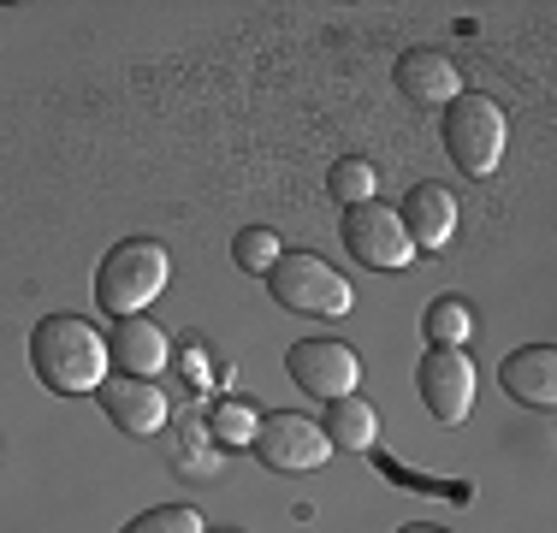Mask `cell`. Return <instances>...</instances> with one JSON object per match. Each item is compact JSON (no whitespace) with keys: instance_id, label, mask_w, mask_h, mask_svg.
<instances>
[{"instance_id":"obj_18","label":"cell","mask_w":557,"mask_h":533,"mask_svg":"<svg viewBox=\"0 0 557 533\" xmlns=\"http://www.w3.org/2000/svg\"><path fill=\"white\" fill-rule=\"evenodd\" d=\"M232 256H237V266H244V273H261V278H268V266L285 256V244H278V232H268V225H249V232H237Z\"/></svg>"},{"instance_id":"obj_10","label":"cell","mask_w":557,"mask_h":533,"mask_svg":"<svg viewBox=\"0 0 557 533\" xmlns=\"http://www.w3.org/2000/svg\"><path fill=\"white\" fill-rule=\"evenodd\" d=\"M397 225H404L409 249H445L450 237H457V196L445 190V184H416V190L404 196V208H397Z\"/></svg>"},{"instance_id":"obj_12","label":"cell","mask_w":557,"mask_h":533,"mask_svg":"<svg viewBox=\"0 0 557 533\" xmlns=\"http://www.w3.org/2000/svg\"><path fill=\"white\" fill-rule=\"evenodd\" d=\"M498 385L528 409H557V350L552 344H522L516 356H504Z\"/></svg>"},{"instance_id":"obj_13","label":"cell","mask_w":557,"mask_h":533,"mask_svg":"<svg viewBox=\"0 0 557 533\" xmlns=\"http://www.w3.org/2000/svg\"><path fill=\"white\" fill-rule=\"evenodd\" d=\"M397 96L416 101V107H450L462 96V77H457V65H450L445 53L409 48L404 60H397Z\"/></svg>"},{"instance_id":"obj_1","label":"cell","mask_w":557,"mask_h":533,"mask_svg":"<svg viewBox=\"0 0 557 533\" xmlns=\"http://www.w3.org/2000/svg\"><path fill=\"white\" fill-rule=\"evenodd\" d=\"M30 368L48 392L60 397H96L108 380V338L84 314H48L30 332Z\"/></svg>"},{"instance_id":"obj_21","label":"cell","mask_w":557,"mask_h":533,"mask_svg":"<svg viewBox=\"0 0 557 533\" xmlns=\"http://www.w3.org/2000/svg\"><path fill=\"white\" fill-rule=\"evenodd\" d=\"M202 533H244V528H202Z\"/></svg>"},{"instance_id":"obj_15","label":"cell","mask_w":557,"mask_h":533,"mask_svg":"<svg viewBox=\"0 0 557 533\" xmlns=\"http://www.w3.org/2000/svg\"><path fill=\"white\" fill-rule=\"evenodd\" d=\"M421 332H428V344H469L474 338V314H469V302L462 297H440L428 309V320H421Z\"/></svg>"},{"instance_id":"obj_19","label":"cell","mask_w":557,"mask_h":533,"mask_svg":"<svg viewBox=\"0 0 557 533\" xmlns=\"http://www.w3.org/2000/svg\"><path fill=\"white\" fill-rule=\"evenodd\" d=\"M256 409H249V404H237V397H225V404H214V416H208V426H214V438H220V445H249V438H256Z\"/></svg>"},{"instance_id":"obj_8","label":"cell","mask_w":557,"mask_h":533,"mask_svg":"<svg viewBox=\"0 0 557 533\" xmlns=\"http://www.w3.org/2000/svg\"><path fill=\"white\" fill-rule=\"evenodd\" d=\"M344 249H350L362 266H374V273H397V266H409L416 261V249H409V237H404V225H397V213L392 208H380V202H356V208H344Z\"/></svg>"},{"instance_id":"obj_16","label":"cell","mask_w":557,"mask_h":533,"mask_svg":"<svg viewBox=\"0 0 557 533\" xmlns=\"http://www.w3.org/2000/svg\"><path fill=\"white\" fill-rule=\"evenodd\" d=\"M326 190H333V202H344V208L374 202V196H380V172L368 166V160H338V166L326 172Z\"/></svg>"},{"instance_id":"obj_9","label":"cell","mask_w":557,"mask_h":533,"mask_svg":"<svg viewBox=\"0 0 557 533\" xmlns=\"http://www.w3.org/2000/svg\"><path fill=\"white\" fill-rule=\"evenodd\" d=\"M96 404L108 409V421L125 438H154L166 426V392L154 380H131V373H108L96 392Z\"/></svg>"},{"instance_id":"obj_20","label":"cell","mask_w":557,"mask_h":533,"mask_svg":"<svg viewBox=\"0 0 557 533\" xmlns=\"http://www.w3.org/2000/svg\"><path fill=\"white\" fill-rule=\"evenodd\" d=\"M397 533H445V528H433V522H409V528H397Z\"/></svg>"},{"instance_id":"obj_6","label":"cell","mask_w":557,"mask_h":533,"mask_svg":"<svg viewBox=\"0 0 557 533\" xmlns=\"http://www.w3.org/2000/svg\"><path fill=\"white\" fill-rule=\"evenodd\" d=\"M285 373H290L297 392L333 404V397H350L356 385H362V356L338 338H297L285 350Z\"/></svg>"},{"instance_id":"obj_4","label":"cell","mask_w":557,"mask_h":533,"mask_svg":"<svg viewBox=\"0 0 557 533\" xmlns=\"http://www.w3.org/2000/svg\"><path fill=\"white\" fill-rule=\"evenodd\" d=\"M268 290L290 314H350V302H356L350 278L333 273V266L321 256H309V249H285V256L268 266Z\"/></svg>"},{"instance_id":"obj_3","label":"cell","mask_w":557,"mask_h":533,"mask_svg":"<svg viewBox=\"0 0 557 533\" xmlns=\"http://www.w3.org/2000/svg\"><path fill=\"white\" fill-rule=\"evenodd\" d=\"M445 154L457 160L462 178H493L498 160H504V137H510V125H504V107L493 96H457L445 107Z\"/></svg>"},{"instance_id":"obj_14","label":"cell","mask_w":557,"mask_h":533,"mask_svg":"<svg viewBox=\"0 0 557 533\" xmlns=\"http://www.w3.org/2000/svg\"><path fill=\"white\" fill-rule=\"evenodd\" d=\"M326 438H333V450H356V457H362V450H374L380 445V416H374V404H362V397H333V404H326Z\"/></svg>"},{"instance_id":"obj_2","label":"cell","mask_w":557,"mask_h":533,"mask_svg":"<svg viewBox=\"0 0 557 533\" xmlns=\"http://www.w3.org/2000/svg\"><path fill=\"white\" fill-rule=\"evenodd\" d=\"M166 278H172L166 244H154V237H125V244H113L96 266V309L113 314V320H131L161 297Z\"/></svg>"},{"instance_id":"obj_17","label":"cell","mask_w":557,"mask_h":533,"mask_svg":"<svg viewBox=\"0 0 557 533\" xmlns=\"http://www.w3.org/2000/svg\"><path fill=\"white\" fill-rule=\"evenodd\" d=\"M119 533H202V516H196L190 504H154V510L131 516Z\"/></svg>"},{"instance_id":"obj_5","label":"cell","mask_w":557,"mask_h":533,"mask_svg":"<svg viewBox=\"0 0 557 533\" xmlns=\"http://www.w3.org/2000/svg\"><path fill=\"white\" fill-rule=\"evenodd\" d=\"M249 450H256L261 462H268L273 474H314L326 457H333V438H326L321 421L309 416H261L256 421V438H249Z\"/></svg>"},{"instance_id":"obj_7","label":"cell","mask_w":557,"mask_h":533,"mask_svg":"<svg viewBox=\"0 0 557 533\" xmlns=\"http://www.w3.org/2000/svg\"><path fill=\"white\" fill-rule=\"evenodd\" d=\"M421 397H428V409H433V421H445V426H462L474 416V362H469V350H457V344H433L428 356H421Z\"/></svg>"},{"instance_id":"obj_11","label":"cell","mask_w":557,"mask_h":533,"mask_svg":"<svg viewBox=\"0 0 557 533\" xmlns=\"http://www.w3.org/2000/svg\"><path fill=\"white\" fill-rule=\"evenodd\" d=\"M108 338V368L113 373H131V380H154V373L166 368V332L154 326L149 314H131V320H113V332H101Z\"/></svg>"}]
</instances>
